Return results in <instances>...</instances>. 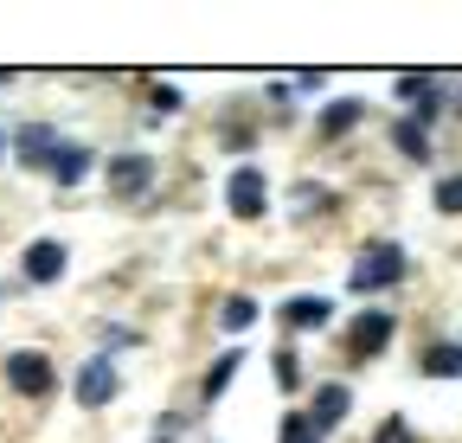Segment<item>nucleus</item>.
Returning a JSON list of instances; mask_svg holds the SVG:
<instances>
[{
	"mask_svg": "<svg viewBox=\"0 0 462 443\" xmlns=\"http://www.w3.org/2000/svg\"><path fill=\"white\" fill-rule=\"evenodd\" d=\"M398 276H404V251H398V245H373V251L354 263V276H346V283H354V290L366 296V290H385V283H398Z\"/></svg>",
	"mask_w": 462,
	"mask_h": 443,
	"instance_id": "f257e3e1",
	"label": "nucleus"
},
{
	"mask_svg": "<svg viewBox=\"0 0 462 443\" xmlns=\"http://www.w3.org/2000/svg\"><path fill=\"white\" fill-rule=\"evenodd\" d=\"M218 321H225V328H231V335H245V328H251V321H257V302H251V296H231V302H225V309H218Z\"/></svg>",
	"mask_w": 462,
	"mask_h": 443,
	"instance_id": "4468645a",
	"label": "nucleus"
},
{
	"mask_svg": "<svg viewBox=\"0 0 462 443\" xmlns=\"http://www.w3.org/2000/svg\"><path fill=\"white\" fill-rule=\"evenodd\" d=\"M7 385H14V392H26V399H45V392H51V360L32 354V347L7 354Z\"/></svg>",
	"mask_w": 462,
	"mask_h": 443,
	"instance_id": "7ed1b4c3",
	"label": "nucleus"
},
{
	"mask_svg": "<svg viewBox=\"0 0 462 443\" xmlns=\"http://www.w3.org/2000/svg\"><path fill=\"white\" fill-rule=\"evenodd\" d=\"M238 366H245V354H218V360H212V373H206V399H218L225 385H231V373H238Z\"/></svg>",
	"mask_w": 462,
	"mask_h": 443,
	"instance_id": "2eb2a0df",
	"label": "nucleus"
},
{
	"mask_svg": "<svg viewBox=\"0 0 462 443\" xmlns=\"http://www.w3.org/2000/svg\"><path fill=\"white\" fill-rule=\"evenodd\" d=\"M26 276H32V283H58V276H65V245H58V238L26 245Z\"/></svg>",
	"mask_w": 462,
	"mask_h": 443,
	"instance_id": "423d86ee",
	"label": "nucleus"
},
{
	"mask_svg": "<svg viewBox=\"0 0 462 443\" xmlns=\"http://www.w3.org/2000/svg\"><path fill=\"white\" fill-rule=\"evenodd\" d=\"M346 341H354V354H379V347L392 341V315H385V309H366V315L354 321V335H346Z\"/></svg>",
	"mask_w": 462,
	"mask_h": 443,
	"instance_id": "0eeeda50",
	"label": "nucleus"
},
{
	"mask_svg": "<svg viewBox=\"0 0 462 443\" xmlns=\"http://www.w3.org/2000/svg\"><path fill=\"white\" fill-rule=\"evenodd\" d=\"M354 123H360V103H354V97H346V103H334L328 116H321V129H328V135H340V129H354Z\"/></svg>",
	"mask_w": 462,
	"mask_h": 443,
	"instance_id": "dca6fc26",
	"label": "nucleus"
},
{
	"mask_svg": "<svg viewBox=\"0 0 462 443\" xmlns=\"http://www.w3.org/2000/svg\"><path fill=\"white\" fill-rule=\"evenodd\" d=\"M437 212H456V218H462V174L437 180Z\"/></svg>",
	"mask_w": 462,
	"mask_h": 443,
	"instance_id": "a211bd4d",
	"label": "nucleus"
},
{
	"mask_svg": "<svg viewBox=\"0 0 462 443\" xmlns=\"http://www.w3.org/2000/svg\"><path fill=\"white\" fill-rule=\"evenodd\" d=\"M14 148H20V161H26V168H51L58 135H51L45 123H32V129H20V135H14Z\"/></svg>",
	"mask_w": 462,
	"mask_h": 443,
	"instance_id": "6e6552de",
	"label": "nucleus"
},
{
	"mask_svg": "<svg viewBox=\"0 0 462 443\" xmlns=\"http://www.w3.org/2000/svg\"><path fill=\"white\" fill-rule=\"evenodd\" d=\"M424 373H430V379H462V347H456V341L430 347V354H424Z\"/></svg>",
	"mask_w": 462,
	"mask_h": 443,
	"instance_id": "f8f14e48",
	"label": "nucleus"
},
{
	"mask_svg": "<svg viewBox=\"0 0 462 443\" xmlns=\"http://www.w3.org/2000/svg\"><path fill=\"white\" fill-rule=\"evenodd\" d=\"M328 315H334L328 296H296V302H282V321H289V328H321Z\"/></svg>",
	"mask_w": 462,
	"mask_h": 443,
	"instance_id": "9b49d317",
	"label": "nucleus"
},
{
	"mask_svg": "<svg viewBox=\"0 0 462 443\" xmlns=\"http://www.w3.org/2000/svg\"><path fill=\"white\" fill-rule=\"evenodd\" d=\"M0 148H7V142H0Z\"/></svg>",
	"mask_w": 462,
	"mask_h": 443,
	"instance_id": "aec40b11",
	"label": "nucleus"
},
{
	"mask_svg": "<svg viewBox=\"0 0 462 443\" xmlns=\"http://www.w3.org/2000/svg\"><path fill=\"white\" fill-rule=\"evenodd\" d=\"M276 385H282V392H296V385H302V360L289 354V347L276 354Z\"/></svg>",
	"mask_w": 462,
	"mask_h": 443,
	"instance_id": "f3484780",
	"label": "nucleus"
},
{
	"mask_svg": "<svg viewBox=\"0 0 462 443\" xmlns=\"http://www.w3.org/2000/svg\"><path fill=\"white\" fill-rule=\"evenodd\" d=\"M148 180H154V161H148V154H116V161H109V193L129 199V193H142Z\"/></svg>",
	"mask_w": 462,
	"mask_h": 443,
	"instance_id": "39448f33",
	"label": "nucleus"
},
{
	"mask_svg": "<svg viewBox=\"0 0 462 443\" xmlns=\"http://www.w3.org/2000/svg\"><path fill=\"white\" fill-rule=\"evenodd\" d=\"M116 399V360H84V373H78V405H109Z\"/></svg>",
	"mask_w": 462,
	"mask_h": 443,
	"instance_id": "20e7f679",
	"label": "nucleus"
},
{
	"mask_svg": "<svg viewBox=\"0 0 462 443\" xmlns=\"http://www.w3.org/2000/svg\"><path fill=\"white\" fill-rule=\"evenodd\" d=\"M346 405H354V399H346V385H321V392H315V411H309L315 437H321V430H334V424L346 418Z\"/></svg>",
	"mask_w": 462,
	"mask_h": 443,
	"instance_id": "9d476101",
	"label": "nucleus"
},
{
	"mask_svg": "<svg viewBox=\"0 0 462 443\" xmlns=\"http://www.w3.org/2000/svg\"><path fill=\"white\" fill-rule=\"evenodd\" d=\"M373 443H418V437H411V424H404V418H392V424H379Z\"/></svg>",
	"mask_w": 462,
	"mask_h": 443,
	"instance_id": "6ab92c4d",
	"label": "nucleus"
},
{
	"mask_svg": "<svg viewBox=\"0 0 462 443\" xmlns=\"http://www.w3.org/2000/svg\"><path fill=\"white\" fill-rule=\"evenodd\" d=\"M392 142L411 154V161H430V135H424L418 123H392Z\"/></svg>",
	"mask_w": 462,
	"mask_h": 443,
	"instance_id": "ddd939ff",
	"label": "nucleus"
},
{
	"mask_svg": "<svg viewBox=\"0 0 462 443\" xmlns=\"http://www.w3.org/2000/svg\"><path fill=\"white\" fill-rule=\"evenodd\" d=\"M90 148H78V142H58V154H51V174H58V187H78L84 174H90Z\"/></svg>",
	"mask_w": 462,
	"mask_h": 443,
	"instance_id": "1a4fd4ad",
	"label": "nucleus"
},
{
	"mask_svg": "<svg viewBox=\"0 0 462 443\" xmlns=\"http://www.w3.org/2000/svg\"><path fill=\"white\" fill-rule=\"evenodd\" d=\"M225 206H231V212H238V218H263V206H270V187H263V168H251V161H245V168H238V174H231V180H225Z\"/></svg>",
	"mask_w": 462,
	"mask_h": 443,
	"instance_id": "f03ea898",
	"label": "nucleus"
}]
</instances>
